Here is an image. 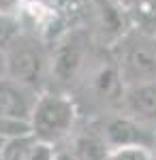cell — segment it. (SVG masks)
I'll list each match as a JSON object with an SVG mask.
<instances>
[{"label": "cell", "instance_id": "cell-1", "mask_svg": "<svg viewBox=\"0 0 156 160\" xmlns=\"http://www.w3.org/2000/svg\"><path fill=\"white\" fill-rule=\"evenodd\" d=\"M118 68L124 81H156V38L128 32L118 43Z\"/></svg>", "mask_w": 156, "mask_h": 160}, {"label": "cell", "instance_id": "cell-2", "mask_svg": "<svg viewBox=\"0 0 156 160\" xmlns=\"http://www.w3.org/2000/svg\"><path fill=\"white\" fill-rule=\"evenodd\" d=\"M75 120V105L64 96L58 94H45L36 100L32 111V132L41 141H51L62 137L73 126Z\"/></svg>", "mask_w": 156, "mask_h": 160}, {"label": "cell", "instance_id": "cell-3", "mask_svg": "<svg viewBox=\"0 0 156 160\" xmlns=\"http://www.w3.org/2000/svg\"><path fill=\"white\" fill-rule=\"evenodd\" d=\"M4 51H7V75L19 83L36 86L45 64L39 41L28 34H19L7 45Z\"/></svg>", "mask_w": 156, "mask_h": 160}, {"label": "cell", "instance_id": "cell-4", "mask_svg": "<svg viewBox=\"0 0 156 160\" xmlns=\"http://www.w3.org/2000/svg\"><path fill=\"white\" fill-rule=\"evenodd\" d=\"M94 24L101 38L107 45H118L122 38L128 34L133 19H131V9L122 0H88Z\"/></svg>", "mask_w": 156, "mask_h": 160}, {"label": "cell", "instance_id": "cell-5", "mask_svg": "<svg viewBox=\"0 0 156 160\" xmlns=\"http://www.w3.org/2000/svg\"><path fill=\"white\" fill-rule=\"evenodd\" d=\"M30 86L19 83L15 79H0V115L17 118V120H30L34 111L36 100L30 94Z\"/></svg>", "mask_w": 156, "mask_h": 160}, {"label": "cell", "instance_id": "cell-6", "mask_svg": "<svg viewBox=\"0 0 156 160\" xmlns=\"http://www.w3.org/2000/svg\"><path fill=\"white\" fill-rule=\"evenodd\" d=\"M84 66V51L79 43L64 41L60 43L51 56V77L60 83H71Z\"/></svg>", "mask_w": 156, "mask_h": 160}, {"label": "cell", "instance_id": "cell-7", "mask_svg": "<svg viewBox=\"0 0 156 160\" xmlns=\"http://www.w3.org/2000/svg\"><path fill=\"white\" fill-rule=\"evenodd\" d=\"M128 109L139 120H156V83H137L131 88L128 96Z\"/></svg>", "mask_w": 156, "mask_h": 160}, {"label": "cell", "instance_id": "cell-8", "mask_svg": "<svg viewBox=\"0 0 156 160\" xmlns=\"http://www.w3.org/2000/svg\"><path fill=\"white\" fill-rule=\"evenodd\" d=\"M107 139L111 145L124 148V145H139L141 141V130L137 128V124L128 120H116L107 126Z\"/></svg>", "mask_w": 156, "mask_h": 160}, {"label": "cell", "instance_id": "cell-9", "mask_svg": "<svg viewBox=\"0 0 156 160\" xmlns=\"http://www.w3.org/2000/svg\"><path fill=\"white\" fill-rule=\"evenodd\" d=\"M122 88H124V79H122V73L118 66H107L96 75V92L103 98H118Z\"/></svg>", "mask_w": 156, "mask_h": 160}, {"label": "cell", "instance_id": "cell-10", "mask_svg": "<svg viewBox=\"0 0 156 160\" xmlns=\"http://www.w3.org/2000/svg\"><path fill=\"white\" fill-rule=\"evenodd\" d=\"M75 148H77V152H75L77 160H107V156H109L107 145L94 135L79 137Z\"/></svg>", "mask_w": 156, "mask_h": 160}, {"label": "cell", "instance_id": "cell-11", "mask_svg": "<svg viewBox=\"0 0 156 160\" xmlns=\"http://www.w3.org/2000/svg\"><path fill=\"white\" fill-rule=\"evenodd\" d=\"M128 9L135 26L141 30H156V0H135Z\"/></svg>", "mask_w": 156, "mask_h": 160}, {"label": "cell", "instance_id": "cell-12", "mask_svg": "<svg viewBox=\"0 0 156 160\" xmlns=\"http://www.w3.org/2000/svg\"><path fill=\"white\" fill-rule=\"evenodd\" d=\"M26 135H34L30 120H17V118L0 115V137L2 139H17V137Z\"/></svg>", "mask_w": 156, "mask_h": 160}, {"label": "cell", "instance_id": "cell-13", "mask_svg": "<svg viewBox=\"0 0 156 160\" xmlns=\"http://www.w3.org/2000/svg\"><path fill=\"white\" fill-rule=\"evenodd\" d=\"M22 22L17 19L15 13H0V47L7 49V45L11 43L15 37H19Z\"/></svg>", "mask_w": 156, "mask_h": 160}, {"label": "cell", "instance_id": "cell-14", "mask_svg": "<svg viewBox=\"0 0 156 160\" xmlns=\"http://www.w3.org/2000/svg\"><path fill=\"white\" fill-rule=\"evenodd\" d=\"M107 160H152V158L143 145H124V148H116L113 152H109Z\"/></svg>", "mask_w": 156, "mask_h": 160}, {"label": "cell", "instance_id": "cell-15", "mask_svg": "<svg viewBox=\"0 0 156 160\" xmlns=\"http://www.w3.org/2000/svg\"><path fill=\"white\" fill-rule=\"evenodd\" d=\"M49 2L56 7L60 17H73V15L84 11V4L88 0H49Z\"/></svg>", "mask_w": 156, "mask_h": 160}, {"label": "cell", "instance_id": "cell-16", "mask_svg": "<svg viewBox=\"0 0 156 160\" xmlns=\"http://www.w3.org/2000/svg\"><path fill=\"white\" fill-rule=\"evenodd\" d=\"M56 156L51 154V148H49L47 141H41V143H36L34 149H32V154H30V160H54Z\"/></svg>", "mask_w": 156, "mask_h": 160}, {"label": "cell", "instance_id": "cell-17", "mask_svg": "<svg viewBox=\"0 0 156 160\" xmlns=\"http://www.w3.org/2000/svg\"><path fill=\"white\" fill-rule=\"evenodd\" d=\"M22 0H0V13H17Z\"/></svg>", "mask_w": 156, "mask_h": 160}, {"label": "cell", "instance_id": "cell-18", "mask_svg": "<svg viewBox=\"0 0 156 160\" xmlns=\"http://www.w3.org/2000/svg\"><path fill=\"white\" fill-rule=\"evenodd\" d=\"M7 75V51L4 47H0V79Z\"/></svg>", "mask_w": 156, "mask_h": 160}, {"label": "cell", "instance_id": "cell-19", "mask_svg": "<svg viewBox=\"0 0 156 160\" xmlns=\"http://www.w3.org/2000/svg\"><path fill=\"white\" fill-rule=\"evenodd\" d=\"M54 160H77L75 156H71V154H58Z\"/></svg>", "mask_w": 156, "mask_h": 160}, {"label": "cell", "instance_id": "cell-20", "mask_svg": "<svg viewBox=\"0 0 156 160\" xmlns=\"http://www.w3.org/2000/svg\"><path fill=\"white\" fill-rule=\"evenodd\" d=\"M122 2H126V4L131 7V4H133V2H135V0H122Z\"/></svg>", "mask_w": 156, "mask_h": 160}]
</instances>
